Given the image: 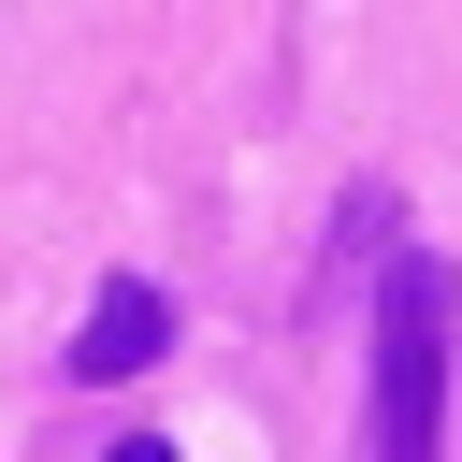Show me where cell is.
<instances>
[{
  "mask_svg": "<svg viewBox=\"0 0 462 462\" xmlns=\"http://www.w3.org/2000/svg\"><path fill=\"white\" fill-rule=\"evenodd\" d=\"M448 332H462V274L433 245H390V274H375V419H361V462H448Z\"/></svg>",
  "mask_w": 462,
  "mask_h": 462,
  "instance_id": "cell-1",
  "label": "cell"
},
{
  "mask_svg": "<svg viewBox=\"0 0 462 462\" xmlns=\"http://www.w3.org/2000/svg\"><path fill=\"white\" fill-rule=\"evenodd\" d=\"M101 462H173V433H116V448H101Z\"/></svg>",
  "mask_w": 462,
  "mask_h": 462,
  "instance_id": "cell-3",
  "label": "cell"
},
{
  "mask_svg": "<svg viewBox=\"0 0 462 462\" xmlns=\"http://www.w3.org/2000/svg\"><path fill=\"white\" fill-rule=\"evenodd\" d=\"M159 346H173V303H159L144 274H116V289H101L87 318H72V375H87V390H116V375H144Z\"/></svg>",
  "mask_w": 462,
  "mask_h": 462,
  "instance_id": "cell-2",
  "label": "cell"
}]
</instances>
